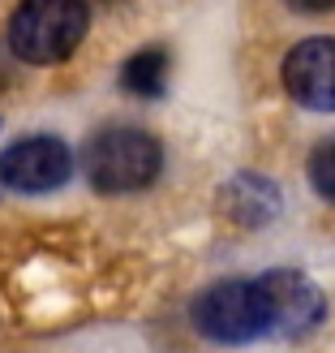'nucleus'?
<instances>
[{"mask_svg":"<svg viewBox=\"0 0 335 353\" xmlns=\"http://www.w3.org/2000/svg\"><path fill=\"white\" fill-rule=\"evenodd\" d=\"M91 30L82 0H22L9 17V52L26 65H61Z\"/></svg>","mask_w":335,"mask_h":353,"instance_id":"obj_1","label":"nucleus"},{"mask_svg":"<svg viewBox=\"0 0 335 353\" xmlns=\"http://www.w3.org/2000/svg\"><path fill=\"white\" fill-rule=\"evenodd\" d=\"M82 168L91 185L103 194H133L147 190L164 168V147L155 143L147 130L133 125H112L99 130L82 151Z\"/></svg>","mask_w":335,"mask_h":353,"instance_id":"obj_2","label":"nucleus"},{"mask_svg":"<svg viewBox=\"0 0 335 353\" xmlns=\"http://www.w3.org/2000/svg\"><path fill=\"white\" fill-rule=\"evenodd\" d=\"M189 323L215 345H250L267 336V302L258 280H219L189 306Z\"/></svg>","mask_w":335,"mask_h":353,"instance_id":"obj_3","label":"nucleus"},{"mask_svg":"<svg viewBox=\"0 0 335 353\" xmlns=\"http://www.w3.org/2000/svg\"><path fill=\"white\" fill-rule=\"evenodd\" d=\"M262 302H267V336H310L327 319V297L305 272L275 268L258 276Z\"/></svg>","mask_w":335,"mask_h":353,"instance_id":"obj_4","label":"nucleus"},{"mask_svg":"<svg viewBox=\"0 0 335 353\" xmlns=\"http://www.w3.org/2000/svg\"><path fill=\"white\" fill-rule=\"evenodd\" d=\"M74 155L56 134H30L0 151V185L17 194H47L69 181Z\"/></svg>","mask_w":335,"mask_h":353,"instance_id":"obj_5","label":"nucleus"},{"mask_svg":"<svg viewBox=\"0 0 335 353\" xmlns=\"http://www.w3.org/2000/svg\"><path fill=\"white\" fill-rule=\"evenodd\" d=\"M284 91L305 112H335V39L314 34L284 57Z\"/></svg>","mask_w":335,"mask_h":353,"instance_id":"obj_6","label":"nucleus"},{"mask_svg":"<svg viewBox=\"0 0 335 353\" xmlns=\"http://www.w3.org/2000/svg\"><path fill=\"white\" fill-rule=\"evenodd\" d=\"M224 216L241 228H262L279 216V185L262 172H237L233 181L219 190Z\"/></svg>","mask_w":335,"mask_h":353,"instance_id":"obj_7","label":"nucleus"},{"mask_svg":"<svg viewBox=\"0 0 335 353\" xmlns=\"http://www.w3.org/2000/svg\"><path fill=\"white\" fill-rule=\"evenodd\" d=\"M120 86L138 99H155L168 86V48H142L120 65Z\"/></svg>","mask_w":335,"mask_h":353,"instance_id":"obj_8","label":"nucleus"},{"mask_svg":"<svg viewBox=\"0 0 335 353\" xmlns=\"http://www.w3.org/2000/svg\"><path fill=\"white\" fill-rule=\"evenodd\" d=\"M310 185L318 190V199L335 203V138L323 147H314L310 155Z\"/></svg>","mask_w":335,"mask_h":353,"instance_id":"obj_9","label":"nucleus"},{"mask_svg":"<svg viewBox=\"0 0 335 353\" xmlns=\"http://www.w3.org/2000/svg\"><path fill=\"white\" fill-rule=\"evenodd\" d=\"M288 5L301 13H323V9H335V0H288Z\"/></svg>","mask_w":335,"mask_h":353,"instance_id":"obj_10","label":"nucleus"}]
</instances>
